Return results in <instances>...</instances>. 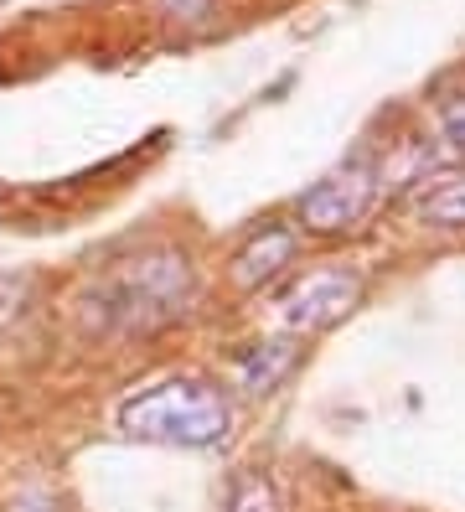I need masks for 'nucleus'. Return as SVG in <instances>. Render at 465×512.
Instances as JSON below:
<instances>
[{"label":"nucleus","mask_w":465,"mask_h":512,"mask_svg":"<svg viewBox=\"0 0 465 512\" xmlns=\"http://www.w3.org/2000/svg\"><path fill=\"white\" fill-rule=\"evenodd\" d=\"M228 399L202 378H166L150 383L145 394L124 404L119 425L124 435L150 440V445H181V450H202L228 435Z\"/></svg>","instance_id":"f257e3e1"},{"label":"nucleus","mask_w":465,"mask_h":512,"mask_svg":"<svg viewBox=\"0 0 465 512\" xmlns=\"http://www.w3.org/2000/svg\"><path fill=\"white\" fill-rule=\"evenodd\" d=\"M186 290H192V269L181 254H145L135 264H124L114 280H104L99 290V316H119V326H161L181 311Z\"/></svg>","instance_id":"f03ea898"},{"label":"nucleus","mask_w":465,"mask_h":512,"mask_svg":"<svg viewBox=\"0 0 465 512\" xmlns=\"http://www.w3.org/2000/svg\"><path fill=\"white\" fill-rule=\"evenodd\" d=\"M357 300H362V280L352 269H310L279 295V321L290 331H321L347 316Z\"/></svg>","instance_id":"7ed1b4c3"},{"label":"nucleus","mask_w":465,"mask_h":512,"mask_svg":"<svg viewBox=\"0 0 465 512\" xmlns=\"http://www.w3.org/2000/svg\"><path fill=\"white\" fill-rule=\"evenodd\" d=\"M372 197H378V171L372 166H341L321 187L300 197V223L310 233H347L367 218Z\"/></svg>","instance_id":"20e7f679"},{"label":"nucleus","mask_w":465,"mask_h":512,"mask_svg":"<svg viewBox=\"0 0 465 512\" xmlns=\"http://www.w3.org/2000/svg\"><path fill=\"white\" fill-rule=\"evenodd\" d=\"M295 249H300V233H295V228H264L254 244H248V249L233 259V280H238V290H259V285H269L279 269L295 259Z\"/></svg>","instance_id":"39448f33"},{"label":"nucleus","mask_w":465,"mask_h":512,"mask_svg":"<svg viewBox=\"0 0 465 512\" xmlns=\"http://www.w3.org/2000/svg\"><path fill=\"white\" fill-rule=\"evenodd\" d=\"M290 368H295V342H264L254 357H243L238 378H243L248 394H269V388L285 378Z\"/></svg>","instance_id":"423d86ee"},{"label":"nucleus","mask_w":465,"mask_h":512,"mask_svg":"<svg viewBox=\"0 0 465 512\" xmlns=\"http://www.w3.org/2000/svg\"><path fill=\"white\" fill-rule=\"evenodd\" d=\"M419 223H429V228H465V176L440 182L429 197H419Z\"/></svg>","instance_id":"0eeeda50"},{"label":"nucleus","mask_w":465,"mask_h":512,"mask_svg":"<svg viewBox=\"0 0 465 512\" xmlns=\"http://www.w3.org/2000/svg\"><path fill=\"white\" fill-rule=\"evenodd\" d=\"M228 512H274V492H269V481H259V476H238Z\"/></svg>","instance_id":"6e6552de"},{"label":"nucleus","mask_w":465,"mask_h":512,"mask_svg":"<svg viewBox=\"0 0 465 512\" xmlns=\"http://www.w3.org/2000/svg\"><path fill=\"white\" fill-rule=\"evenodd\" d=\"M445 140H450L455 156H465V104H455V109L445 114Z\"/></svg>","instance_id":"1a4fd4ad"}]
</instances>
